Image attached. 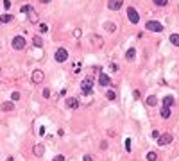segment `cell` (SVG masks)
Returning <instances> with one entry per match:
<instances>
[{"label":"cell","mask_w":179,"mask_h":161,"mask_svg":"<svg viewBox=\"0 0 179 161\" xmlns=\"http://www.w3.org/2000/svg\"><path fill=\"white\" fill-rule=\"evenodd\" d=\"M11 100H13V102L20 100V91H13V93H11Z\"/></svg>","instance_id":"d4e9b609"},{"label":"cell","mask_w":179,"mask_h":161,"mask_svg":"<svg viewBox=\"0 0 179 161\" xmlns=\"http://www.w3.org/2000/svg\"><path fill=\"white\" fill-rule=\"evenodd\" d=\"M126 151H127V152H131V140H129V138L126 140Z\"/></svg>","instance_id":"83f0119b"},{"label":"cell","mask_w":179,"mask_h":161,"mask_svg":"<svg viewBox=\"0 0 179 161\" xmlns=\"http://www.w3.org/2000/svg\"><path fill=\"white\" fill-rule=\"evenodd\" d=\"M54 59H56L57 63H65V61L68 59V50H66V48H57V52L54 54Z\"/></svg>","instance_id":"5b68a950"},{"label":"cell","mask_w":179,"mask_h":161,"mask_svg":"<svg viewBox=\"0 0 179 161\" xmlns=\"http://www.w3.org/2000/svg\"><path fill=\"white\" fill-rule=\"evenodd\" d=\"M91 43L95 45V47H102V39H99V36H91Z\"/></svg>","instance_id":"ffe728a7"},{"label":"cell","mask_w":179,"mask_h":161,"mask_svg":"<svg viewBox=\"0 0 179 161\" xmlns=\"http://www.w3.org/2000/svg\"><path fill=\"white\" fill-rule=\"evenodd\" d=\"M170 115H172V109H170V108H165V106H163V108H161V116H163V118L167 120V118H170Z\"/></svg>","instance_id":"ac0fdd59"},{"label":"cell","mask_w":179,"mask_h":161,"mask_svg":"<svg viewBox=\"0 0 179 161\" xmlns=\"http://www.w3.org/2000/svg\"><path fill=\"white\" fill-rule=\"evenodd\" d=\"M170 43H172L174 47H179V34H172V36H170Z\"/></svg>","instance_id":"44dd1931"},{"label":"cell","mask_w":179,"mask_h":161,"mask_svg":"<svg viewBox=\"0 0 179 161\" xmlns=\"http://www.w3.org/2000/svg\"><path fill=\"white\" fill-rule=\"evenodd\" d=\"M106 97H108V100H115V99H117V91H113V90H109V91L106 93Z\"/></svg>","instance_id":"cb8c5ba5"},{"label":"cell","mask_w":179,"mask_h":161,"mask_svg":"<svg viewBox=\"0 0 179 161\" xmlns=\"http://www.w3.org/2000/svg\"><path fill=\"white\" fill-rule=\"evenodd\" d=\"M32 152H34V156H38V158H41V156L45 154V147H43L41 143H38V145H34V149H32Z\"/></svg>","instance_id":"8fae6325"},{"label":"cell","mask_w":179,"mask_h":161,"mask_svg":"<svg viewBox=\"0 0 179 161\" xmlns=\"http://www.w3.org/2000/svg\"><path fill=\"white\" fill-rule=\"evenodd\" d=\"M4 7L9 9V7H11V2H9V0H4Z\"/></svg>","instance_id":"d6a6232c"},{"label":"cell","mask_w":179,"mask_h":161,"mask_svg":"<svg viewBox=\"0 0 179 161\" xmlns=\"http://www.w3.org/2000/svg\"><path fill=\"white\" fill-rule=\"evenodd\" d=\"M74 34H75V38H81V29H75V32H74Z\"/></svg>","instance_id":"836d02e7"},{"label":"cell","mask_w":179,"mask_h":161,"mask_svg":"<svg viewBox=\"0 0 179 161\" xmlns=\"http://www.w3.org/2000/svg\"><path fill=\"white\" fill-rule=\"evenodd\" d=\"M39 30H41V32H47V30H48V27H47L45 23H41V25H39Z\"/></svg>","instance_id":"f546056e"},{"label":"cell","mask_w":179,"mask_h":161,"mask_svg":"<svg viewBox=\"0 0 179 161\" xmlns=\"http://www.w3.org/2000/svg\"><path fill=\"white\" fill-rule=\"evenodd\" d=\"M27 16H29V22H30V23H38V20H39V18H38V13L34 11V7L27 13Z\"/></svg>","instance_id":"7c38bea8"},{"label":"cell","mask_w":179,"mask_h":161,"mask_svg":"<svg viewBox=\"0 0 179 161\" xmlns=\"http://www.w3.org/2000/svg\"><path fill=\"white\" fill-rule=\"evenodd\" d=\"M104 27H106L109 32H115V30H117V25H113V22H106V25H104Z\"/></svg>","instance_id":"7402d4cb"},{"label":"cell","mask_w":179,"mask_h":161,"mask_svg":"<svg viewBox=\"0 0 179 161\" xmlns=\"http://www.w3.org/2000/svg\"><path fill=\"white\" fill-rule=\"evenodd\" d=\"M99 84L100 86H109L111 84V79H109V75H106V73H99Z\"/></svg>","instance_id":"ba28073f"},{"label":"cell","mask_w":179,"mask_h":161,"mask_svg":"<svg viewBox=\"0 0 179 161\" xmlns=\"http://www.w3.org/2000/svg\"><path fill=\"white\" fill-rule=\"evenodd\" d=\"M145 29L151 30V32H161L163 30V23H160L158 20H149L145 23Z\"/></svg>","instance_id":"6da1fadb"},{"label":"cell","mask_w":179,"mask_h":161,"mask_svg":"<svg viewBox=\"0 0 179 161\" xmlns=\"http://www.w3.org/2000/svg\"><path fill=\"white\" fill-rule=\"evenodd\" d=\"M81 91H82L84 95H91V91H93V81H91L90 77H86V79L82 81V84H81Z\"/></svg>","instance_id":"3957f363"},{"label":"cell","mask_w":179,"mask_h":161,"mask_svg":"<svg viewBox=\"0 0 179 161\" xmlns=\"http://www.w3.org/2000/svg\"><path fill=\"white\" fill-rule=\"evenodd\" d=\"M77 108H79V100L75 97L66 99V109H77Z\"/></svg>","instance_id":"9c48e42d"},{"label":"cell","mask_w":179,"mask_h":161,"mask_svg":"<svg viewBox=\"0 0 179 161\" xmlns=\"http://www.w3.org/2000/svg\"><path fill=\"white\" fill-rule=\"evenodd\" d=\"M134 56H136V50H134V48H129V50L126 52V59H127V61H133Z\"/></svg>","instance_id":"d6986e66"},{"label":"cell","mask_w":179,"mask_h":161,"mask_svg":"<svg viewBox=\"0 0 179 161\" xmlns=\"http://www.w3.org/2000/svg\"><path fill=\"white\" fill-rule=\"evenodd\" d=\"M7 161H13V158H7Z\"/></svg>","instance_id":"74e56055"},{"label":"cell","mask_w":179,"mask_h":161,"mask_svg":"<svg viewBox=\"0 0 179 161\" xmlns=\"http://www.w3.org/2000/svg\"><path fill=\"white\" fill-rule=\"evenodd\" d=\"M52 161H65V156H61V154H57V156H56V158H54V160Z\"/></svg>","instance_id":"4dcf8cb0"},{"label":"cell","mask_w":179,"mask_h":161,"mask_svg":"<svg viewBox=\"0 0 179 161\" xmlns=\"http://www.w3.org/2000/svg\"><path fill=\"white\" fill-rule=\"evenodd\" d=\"M39 2H41V4H48L50 0H39Z\"/></svg>","instance_id":"8d00e7d4"},{"label":"cell","mask_w":179,"mask_h":161,"mask_svg":"<svg viewBox=\"0 0 179 161\" xmlns=\"http://www.w3.org/2000/svg\"><path fill=\"white\" fill-rule=\"evenodd\" d=\"M170 142H172V134H169V133H167V134H161V136L158 138V143H160V145H169Z\"/></svg>","instance_id":"30bf717a"},{"label":"cell","mask_w":179,"mask_h":161,"mask_svg":"<svg viewBox=\"0 0 179 161\" xmlns=\"http://www.w3.org/2000/svg\"><path fill=\"white\" fill-rule=\"evenodd\" d=\"M111 70H113V72H118V65L113 63V65H111Z\"/></svg>","instance_id":"e575fe53"},{"label":"cell","mask_w":179,"mask_h":161,"mask_svg":"<svg viewBox=\"0 0 179 161\" xmlns=\"http://www.w3.org/2000/svg\"><path fill=\"white\" fill-rule=\"evenodd\" d=\"M145 104H147V106H151V108L158 106V97H156V95H149V97H147V100H145Z\"/></svg>","instance_id":"5bb4252c"},{"label":"cell","mask_w":179,"mask_h":161,"mask_svg":"<svg viewBox=\"0 0 179 161\" xmlns=\"http://www.w3.org/2000/svg\"><path fill=\"white\" fill-rule=\"evenodd\" d=\"M0 109L5 111V113H9V111L14 109V102H2V104H0Z\"/></svg>","instance_id":"4fadbf2b"},{"label":"cell","mask_w":179,"mask_h":161,"mask_svg":"<svg viewBox=\"0 0 179 161\" xmlns=\"http://www.w3.org/2000/svg\"><path fill=\"white\" fill-rule=\"evenodd\" d=\"M25 38L23 36H14L13 38V41H11V47L14 48V50H22V48H25Z\"/></svg>","instance_id":"7a4b0ae2"},{"label":"cell","mask_w":179,"mask_h":161,"mask_svg":"<svg viewBox=\"0 0 179 161\" xmlns=\"http://www.w3.org/2000/svg\"><path fill=\"white\" fill-rule=\"evenodd\" d=\"M156 5H160V7H163V5H167L169 4V0H152Z\"/></svg>","instance_id":"484cf974"},{"label":"cell","mask_w":179,"mask_h":161,"mask_svg":"<svg viewBox=\"0 0 179 161\" xmlns=\"http://www.w3.org/2000/svg\"><path fill=\"white\" fill-rule=\"evenodd\" d=\"M30 79H32V82H34V84H39V82H43V79H45V73H43V70H34V72H32V75H30Z\"/></svg>","instance_id":"8992f818"},{"label":"cell","mask_w":179,"mask_h":161,"mask_svg":"<svg viewBox=\"0 0 179 161\" xmlns=\"http://www.w3.org/2000/svg\"><path fill=\"white\" fill-rule=\"evenodd\" d=\"M13 20H14L13 14H0V23H9V22H13Z\"/></svg>","instance_id":"e0dca14e"},{"label":"cell","mask_w":179,"mask_h":161,"mask_svg":"<svg viewBox=\"0 0 179 161\" xmlns=\"http://www.w3.org/2000/svg\"><path fill=\"white\" fill-rule=\"evenodd\" d=\"M160 136H161V134H160V133H158V131H152V138H154V140H158V138H160Z\"/></svg>","instance_id":"1f68e13d"},{"label":"cell","mask_w":179,"mask_h":161,"mask_svg":"<svg viewBox=\"0 0 179 161\" xmlns=\"http://www.w3.org/2000/svg\"><path fill=\"white\" fill-rule=\"evenodd\" d=\"M84 161H91V156H84Z\"/></svg>","instance_id":"d590c367"},{"label":"cell","mask_w":179,"mask_h":161,"mask_svg":"<svg viewBox=\"0 0 179 161\" xmlns=\"http://www.w3.org/2000/svg\"><path fill=\"white\" fill-rule=\"evenodd\" d=\"M30 9H32V5H29V4H25V5H22V13H25V14H27V13H29Z\"/></svg>","instance_id":"4316f807"},{"label":"cell","mask_w":179,"mask_h":161,"mask_svg":"<svg viewBox=\"0 0 179 161\" xmlns=\"http://www.w3.org/2000/svg\"><path fill=\"white\" fill-rule=\"evenodd\" d=\"M163 106H165V108H172V106H174V97H172V95H167V97L163 99Z\"/></svg>","instance_id":"9a60e30c"},{"label":"cell","mask_w":179,"mask_h":161,"mask_svg":"<svg viewBox=\"0 0 179 161\" xmlns=\"http://www.w3.org/2000/svg\"><path fill=\"white\" fill-rule=\"evenodd\" d=\"M156 160H158V152H152V151H151V152L147 154V161H156Z\"/></svg>","instance_id":"603a6c76"},{"label":"cell","mask_w":179,"mask_h":161,"mask_svg":"<svg viewBox=\"0 0 179 161\" xmlns=\"http://www.w3.org/2000/svg\"><path fill=\"white\" fill-rule=\"evenodd\" d=\"M127 20H129L133 25L140 23V14H138V11H136L134 7H129V9H127Z\"/></svg>","instance_id":"277c9868"},{"label":"cell","mask_w":179,"mask_h":161,"mask_svg":"<svg viewBox=\"0 0 179 161\" xmlns=\"http://www.w3.org/2000/svg\"><path fill=\"white\" fill-rule=\"evenodd\" d=\"M43 97H45V99H48V97H50V90H48V88H45V90H43Z\"/></svg>","instance_id":"f1b7e54d"},{"label":"cell","mask_w":179,"mask_h":161,"mask_svg":"<svg viewBox=\"0 0 179 161\" xmlns=\"http://www.w3.org/2000/svg\"><path fill=\"white\" fill-rule=\"evenodd\" d=\"M122 4H124V0H108V9L109 11H118L122 7Z\"/></svg>","instance_id":"52a82bcc"},{"label":"cell","mask_w":179,"mask_h":161,"mask_svg":"<svg viewBox=\"0 0 179 161\" xmlns=\"http://www.w3.org/2000/svg\"><path fill=\"white\" fill-rule=\"evenodd\" d=\"M32 43H34L36 47H39V48H41V47H43V38H41L39 34H36V36H32Z\"/></svg>","instance_id":"2e32d148"}]
</instances>
